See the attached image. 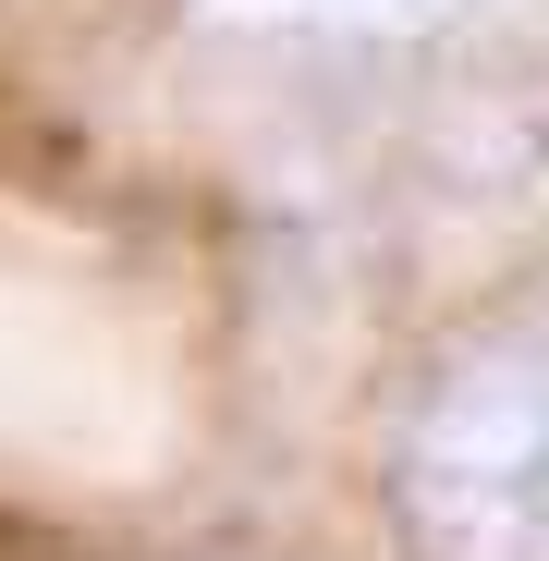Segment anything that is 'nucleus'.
Returning a JSON list of instances; mask_svg holds the SVG:
<instances>
[{"label":"nucleus","instance_id":"1","mask_svg":"<svg viewBox=\"0 0 549 561\" xmlns=\"http://www.w3.org/2000/svg\"><path fill=\"white\" fill-rule=\"evenodd\" d=\"M391 525L415 561H549V280L489 306L415 379Z\"/></svg>","mask_w":549,"mask_h":561},{"label":"nucleus","instance_id":"2","mask_svg":"<svg viewBox=\"0 0 549 561\" xmlns=\"http://www.w3.org/2000/svg\"><path fill=\"white\" fill-rule=\"evenodd\" d=\"M232 13H318V25H415V13H451V0H232Z\"/></svg>","mask_w":549,"mask_h":561}]
</instances>
